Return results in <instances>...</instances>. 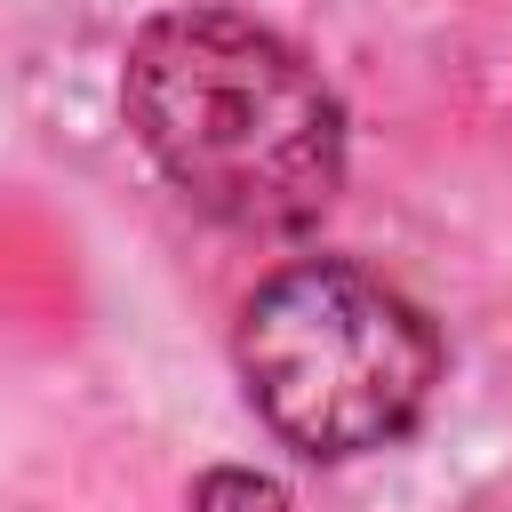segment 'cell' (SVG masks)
<instances>
[{
    "label": "cell",
    "instance_id": "obj_3",
    "mask_svg": "<svg viewBox=\"0 0 512 512\" xmlns=\"http://www.w3.org/2000/svg\"><path fill=\"white\" fill-rule=\"evenodd\" d=\"M184 512H288V488H280L272 472L216 464V472H200V488H192V504H184Z\"/></svg>",
    "mask_w": 512,
    "mask_h": 512
},
{
    "label": "cell",
    "instance_id": "obj_1",
    "mask_svg": "<svg viewBox=\"0 0 512 512\" xmlns=\"http://www.w3.org/2000/svg\"><path fill=\"white\" fill-rule=\"evenodd\" d=\"M120 96L152 168L232 232H304L344 192L336 88L240 8H160Z\"/></svg>",
    "mask_w": 512,
    "mask_h": 512
},
{
    "label": "cell",
    "instance_id": "obj_2",
    "mask_svg": "<svg viewBox=\"0 0 512 512\" xmlns=\"http://www.w3.org/2000/svg\"><path fill=\"white\" fill-rule=\"evenodd\" d=\"M240 384L256 416L312 464L400 440L440 384V328L376 272L312 256L240 304Z\"/></svg>",
    "mask_w": 512,
    "mask_h": 512
}]
</instances>
